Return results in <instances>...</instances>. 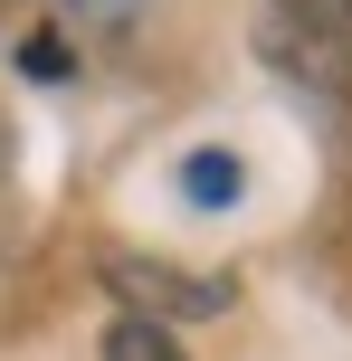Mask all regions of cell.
I'll return each instance as SVG.
<instances>
[{
  "label": "cell",
  "mask_w": 352,
  "mask_h": 361,
  "mask_svg": "<svg viewBox=\"0 0 352 361\" xmlns=\"http://www.w3.org/2000/svg\"><path fill=\"white\" fill-rule=\"evenodd\" d=\"M133 10H143V0H57V19H67V29H124Z\"/></svg>",
  "instance_id": "cell-5"
},
{
  "label": "cell",
  "mask_w": 352,
  "mask_h": 361,
  "mask_svg": "<svg viewBox=\"0 0 352 361\" xmlns=\"http://www.w3.org/2000/svg\"><path fill=\"white\" fill-rule=\"evenodd\" d=\"M105 295L143 324H200V314H229V276H190V267H162V257H105Z\"/></svg>",
  "instance_id": "cell-1"
},
{
  "label": "cell",
  "mask_w": 352,
  "mask_h": 361,
  "mask_svg": "<svg viewBox=\"0 0 352 361\" xmlns=\"http://www.w3.org/2000/svg\"><path fill=\"white\" fill-rule=\"evenodd\" d=\"M19 67H29V76H67V67H76V48H67L57 29H38V38H19Z\"/></svg>",
  "instance_id": "cell-6"
},
{
  "label": "cell",
  "mask_w": 352,
  "mask_h": 361,
  "mask_svg": "<svg viewBox=\"0 0 352 361\" xmlns=\"http://www.w3.org/2000/svg\"><path fill=\"white\" fill-rule=\"evenodd\" d=\"M105 361H181V343H171L162 324H143V314H124V324L105 333Z\"/></svg>",
  "instance_id": "cell-3"
},
{
  "label": "cell",
  "mask_w": 352,
  "mask_h": 361,
  "mask_svg": "<svg viewBox=\"0 0 352 361\" xmlns=\"http://www.w3.org/2000/svg\"><path fill=\"white\" fill-rule=\"evenodd\" d=\"M277 10L296 19L305 38H343V48H352V0H277Z\"/></svg>",
  "instance_id": "cell-4"
},
{
  "label": "cell",
  "mask_w": 352,
  "mask_h": 361,
  "mask_svg": "<svg viewBox=\"0 0 352 361\" xmlns=\"http://www.w3.org/2000/svg\"><path fill=\"white\" fill-rule=\"evenodd\" d=\"M238 190H248L238 152H219V143H210V152H190V162H181V200H190V209H229Z\"/></svg>",
  "instance_id": "cell-2"
},
{
  "label": "cell",
  "mask_w": 352,
  "mask_h": 361,
  "mask_svg": "<svg viewBox=\"0 0 352 361\" xmlns=\"http://www.w3.org/2000/svg\"><path fill=\"white\" fill-rule=\"evenodd\" d=\"M0 10H10V0H0Z\"/></svg>",
  "instance_id": "cell-7"
}]
</instances>
